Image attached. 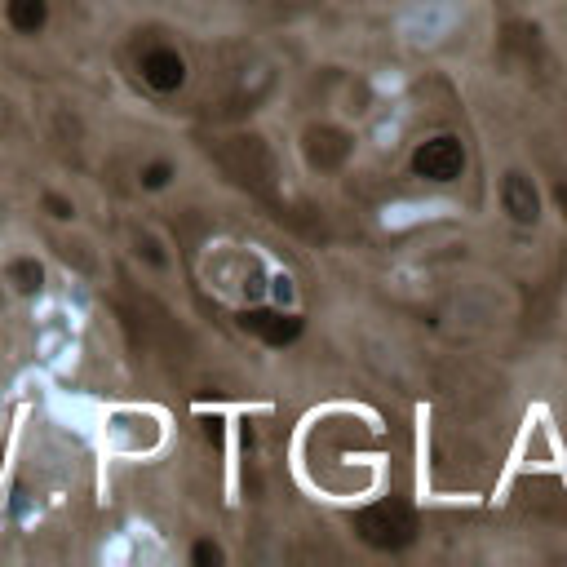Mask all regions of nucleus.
<instances>
[{
    "label": "nucleus",
    "instance_id": "obj_3",
    "mask_svg": "<svg viewBox=\"0 0 567 567\" xmlns=\"http://www.w3.org/2000/svg\"><path fill=\"white\" fill-rule=\"evenodd\" d=\"M412 169H417V178L452 182V178H461V169H466V151H461V142L452 138V133H439V138H430L417 147Z\"/></svg>",
    "mask_w": 567,
    "mask_h": 567
},
{
    "label": "nucleus",
    "instance_id": "obj_1",
    "mask_svg": "<svg viewBox=\"0 0 567 567\" xmlns=\"http://www.w3.org/2000/svg\"><path fill=\"white\" fill-rule=\"evenodd\" d=\"M213 156H218V164L240 182V187H249L257 195H266L275 187V156H271V147H266L262 138H253V133H240V138L218 142Z\"/></svg>",
    "mask_w": 567,
    "mask_h": 567
},
{
    "label": "nucleus",
    "instance_id": "obj_10",
    "mask_svg": "<svg viewBox=\"0 0 567 567\" xmlns=\"http://www.w3.org/2000/svg\"><path fill=\"white\" fill-rule=\"evenodd\" d=\"M169 178H173V169H169V164H147V169H142V187H147V191L169 187Z\"/></svg>",
    "mask_w": 567,
    "mask_h": 567
},
{
    "label": "nucleus",
    "instance_id": "obj_12",
    "mask_svg": "<svg viewBox=\"0 0 567 567\" xmlns=\"http://www.w3.org/2000/svg\"><path fill=\"white\" fill-rule=\"evenodd\" d=\"M45 209H49V218H58V222L71 218V204L63 200V195H45Z\"/></svg>",
    "mask_w": 567,
    "mask_h": 567
},
{
    "label": "nucleus",
    "instance_id": "obj_9",
    "mask_svg": "<svg viewBox=\"0 0 567 567\" xmlns=\"http://www.w3.org/2000/svg\"><path fill=\"white\" fill-rule=\"evenodd\" d=\"M5 275H9V284H14L23 297L40 293V284H45V266H40L36 257H14V262L5 266Z\"/></svg>",
    "mask_w": 567,
    "mask_h": 567
},
{
    "label": "nucleus",
    "instance_id": "obj_7",
    "mask_svg": "<svg viewBox=\"0 0 567 567\" xmlns=\"http://www.w3.org/2000/svg\"><path fill=\"white\" fill-rule=\"evenodd\" d=\"M501 204H505V213H510L514 222H523V226H532L536 218H541V195H536L528 173H505Z\"/></svg>",
    "mask_w": 567,
    "mask_h": 567
},
{
    "label": "nucleus",
    "instance_id": "obj_2",
    "mask_svg": "<svg viewBox=\"0 0 567 567\" xmlns=\"http://www.w3.org/2000/svg\"><path fill=\"white\" fill-rule=\"evenodd\" d=\"M355 532L364 536L373 550L399 554L417 541V514L399 501H381V505H368V510L355 514Z\"/></svg>",
    "mask_w": 567,
    "mask_h": 567
},
{
    "label": "nucleus",
    "instance_id": "obj_6",
    "mask_svg": "<svg viewBox=\"0 0 567 567\" xmlns=\"http://www.w3.org/2000/svg\"><path fill=\"white\" fill-rule=\"evenodd\" d=\"M346 156H350V138L342 129L319 125L306 133V160H311L315 169H342Z\"/></svg>",
    "mask_w": 567,
    "mask_h": 567
},
{
    "label": "nucleus",
    "instance_id": "obj_4",
    "mask_svg": "<svg viewBox=\"0 0 567 567\" xmlns=\"http://www.w3.org/2000/svg\"><path fill=\"white\" fill-rule=\"evenodd\" d=\"M240 324L244 333L262 337L266 346H288L302 337V315H288V311H244Z\"/></svg>",
    "mask_w": 567,
    "mask_h": 567
},
{
    "label": "nucleus",
    "instance_id": "obj_5",
    "mask_svg": "<svg viewBox=\"0 0 567 567\" xmlns=\"http://www.w3.org/2000/svg\"><path fill=\"white\" fill-rule=\"evenodd\" d=\"M142 80H147L156 94H173V89L187 85V63H182L178 49H147L142 54Z\"/></svg>",
    "mask_w": 567,
    "mask_h": 567
},
{
    "label": "nucleus",
    "instance_id": "obj_13",
    "mask_svg": "<svg viewBox=\"0 0 567 567\" xmlns=\"http://www.w3.org/2000/svg\"><path fill=\"white\" fill-rule=\"evenodd\" d=\"M554 200H559V209H563V218H567V182H559V187H554Z\"/></svg>",
    "mask_w": 567,
    "mask_h": 567
},
{
    "label": "nucleus",
    "instance_id": "obj_11",
    "mask_svg": "<svg viewBox=\"0 0 567 567\" xmlns=\"http://www.w3.org/2000/svg\"><path fill=\"white\" fill-rule=\"evenodd\" d=\"M191 563H200V567H218V563H222V550H218L213 541H200V545L191 550Z\"/></svg>",
    "mask_w": 567,
    "mask_h": 567
},
{
    "label": "nucleus",
    "instance_id": "obj_8",
    "mask_svg": "<svg viewBox=\"0 0 567 567\" xmlns=\"http://www.w3.org/2000/svg\"><path fill=\"white\" fill-rule=\"evenodd\" d=\"M5 18L18 36H36L49 23V0H5Z\"/></svg>",
    "mask_w": 567,
    "mask_h": 567
}]
</instances>
